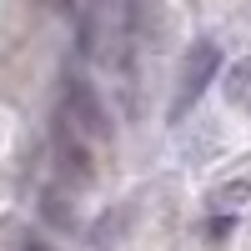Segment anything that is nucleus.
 Segmentation results:
<instances>
[{"label": "nucleus", "mask_w": 251, "mask_h": 251, "mask_svg": "<svg viewBox=\"0 0 251 251\" xmlns=\"http://www.w3.org/2000/svg\"><path fill=\"white\" fill-rule=\"evenodd\" d=\"M216 71H221L216 40H191V50H186L181 71H176V91H171V111H166V116H171V121H186V111L206 96V86L216 80Z\"/></svg>", "instance_id": "2"}, {"label": "nucleus", "mask_w": 251, "mask_h": 251, "mask_svg": "<svg viewBox=\"0 0 251 251\" xmlns=\"http://www.w3.org/2000/svg\"><path fill=\"white\" fill-rule=\"evenodd\" d=\"M60 126L75 131L86 146H106L111 141V111L96 96V86L80 71H66V100H60Z\"/></svg>", "instance_id": "1"}, {"label": "nucleus", "mask_w": 251, "mask_h": 251, "mask_svg": "<svg viewBox=\"0 0 251 251\" xmlns=\"http://www.w3.org/2000/svg\"><path fill=\"white\" fill-rule=\"evenodd\" d=\"M251 206V176L246 181H231V186H216L211 191V211L226 216V221H236V211H246Z\"/></svg>", "instance_id": "3"}, {"label": "nucleus", "mask_w": 251, "mask_h": 251, "mask_svg": "<svg viewBox=\"0 0 251 251\" xmlns=\"http://www.w3.org/2000/svg\"><path fill=\"white\" fill-rule=\"evenodd\" d=\"M20 251H50L46 241H25V246H20Z\"/></svg>", "instance_id": "5"}, {"label": "nucleus", "mask_w": 251, "mask_h": 251, "mask_svg": "<svg viewBox=\"0 0 251 251\" xmlns=\"http://www.w3.org/2000/svg\"><path fill=\"white\" fill-rule=\"evenodd\" d=\"M221 91H226V106H251V60H236L226 71Z\"/></svg>", "instance_id": "4"}]
</instances>
